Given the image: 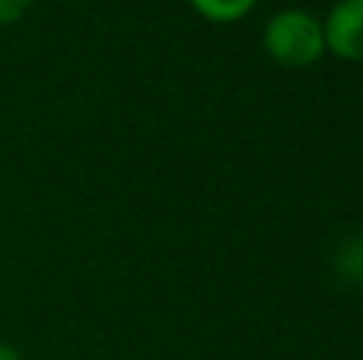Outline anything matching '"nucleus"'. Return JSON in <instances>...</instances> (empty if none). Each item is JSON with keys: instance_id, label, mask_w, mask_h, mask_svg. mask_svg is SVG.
I'll use <instances>...</instances> for the list:
<instances>
[{"instance_id": "obj_5", "label": "nucleus", "mask_w": 363, "mask_h": 360, "mask_svg": "<svg viewBox=\"0 0 363 360\" xmlns=\"http://www.w3.org/2000/svg\"><path fill=\"white\" fill-rule=\"evenodd\" d=\"M35 0H0V26H16L29 16Z\"/></svg>"}, {"instance_id": "obj_4", "label": "nucleus", "mask_w": 363, "mask_h": 360, "mask_svg": "<svg viewBox=\"0 0 363 360\" xmlns=\"http://www.w3.org/2000/svg\"><path fill=\"white\" fill-rule=\"evenodd\" d=\"M188 4H191V10L198 13L201 19H207V23L233 26L249 16L258 6V0H188Z\"/></svg>"}, {"instance_id": "obj_3", "label": "nucleus", "mask_w": 363, "mask_h": 360, "mask_svg": "<svg viewBox=\"0 0 363 360\" xmlns=\"http://www.w3.org/2000/svg\"><path fill=\"white\" fill-rule=\"evenodd\" d=\"M332 271L345 287H363V233L345 236L332 252Z\"/></svg>"}, {"instance_id": "obj_1", "label": "nucleus", "mask_w": 363, "mask_h": 360, "mask_svg": "<svg viewBox=\"0 0 363 360\" xmlns=\"http://www.w3.org/2000/svg\"><path fill=\"white\" fill-rule=\"evenodd\" d=\"M262 48L284 70H306L328 55L322 19L300 6L277 10L268 19L262 32Z\"/></svg>"}, {"instance_id": "obj_2", "label": "nucleus", "mask_w": 363, "mask_h": 360, "mask_svg": "<svg viewBox=\"0 0 363 360\" xmlns=\"http://www.w3.org/2000/svg\"><path fill=\"white\" fill-rule=\"evenodd\" d=\"M325 51L338 61H363V0H338L322 19Z\"/></svg>"}, {"instance_id": "obj_6", "label": "nucleus", "mask_w": 363, "mask_h": 360, "mask_svg": "<svg viewBox=\"0 0 363 360\" xmlns=\"http://www.w3.org/2000/svg\"><path fill=\"white\" fill-rule=\"evenodd\" d=\"M0 360H23V354H19L13 344H6V342H0Z\"/></svg>"}]
</instances>
